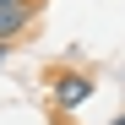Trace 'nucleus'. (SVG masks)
I'll list each match as a JSON object with an SVG mask.
<instances>
[{"mask_svg": "<svg viewBox=\"0 0 125 125\" xmlns=\"http://www.w3.org/2000/svg\"><path fill=\"white\" fill-rule=\"evenodd\" d=\"M33 27V0H16V6H0V49L11 44V38H22Z\"/></svg>", "mask_w": 125, "mask_h": 125, "instance_id": "obj_1", "label": "nucleus"}, {"mask_svg": "<svg viewBox=\"0 0 125 125\" xmlns=\"http://www.w3.org/2000/svg\"><path fill=\"white\" fill-rule=\"evenodd\" d=\"M87 93H93V82L65 71V76L54 82V109H76V103H87Z\"/></svg>", "mask_w": 125, "mask_h": 125, "instance_id": "obj_2", "label": "nucleus"}, {"mask_svg": "<svg viewBox=\"0 0 125 125\" xmlns=\"http://www.w3.org/2000/svg\"><path fill=\"white\" fill-rule=\"evenodd\" d=\"M0 6H16V0H0Z\"/></svg>", "mask_w": 125, "mask_h": 125, "instance_id": "obj_3", "label": "nucleus"}, {"mask_svg": "<svg viewBox=\"0 0 125 125\" xmlns=\"http://www.w3.org/2000/svg\"><path fill=\"white\" fill-rule=\"evenodd\" d=\"M114 125H125V114H120V120H114Z\"/></svg>", "mask_w": 125, "mask_h": 125, "instance_id": "obj_4", "label": "nucleus"}, {"mask_svg": "<svg viewBox=\"0 0 125 125\" xmlns=\"http://www.w3.org/2000/svg\"><path fill=\"white\" fill-rule=\"evenodd\" d=\"M0 60H6V49H0Z\"/></svg>", "mask_w": 125, "mask_h": 125, "instance_id": "obj_5", "label": "nucleus"}]
</instances>
